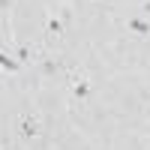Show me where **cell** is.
<instances>
[{
	"label": "cell",
	"mask_w": 150,
	"mask_h": 150,
	"mask_svg": "<svg viewBox=\"0 0 150 150\" xmlns=\"http://www.w3.org/2000/svg\"><path fill=\"white\" fill-rule=\"evenodd\" d=\"M39 132H42V120L36 114H21L18 117V135L21 138L33 141V138H39Z\"/></svg>",
	"instance_id": "1"
},
{
	"label": "cell",
	"mask_w": 150,
	"mask_h": 150,
	"mask_svg": "<svg viewBox=\"0 0 150 150\" xmlns=\"http://www.w3.org/2000/svg\"><path fill=\"white\" fill-rule=\"evenodd\" d=\"M69 84H72V96L75 99H90V93H93V87H90V78H87L84 72H72L69 75Z\"/></svg>",
	"instance_id": "2"
},
{
	"label": "cell",
	"mask_w": 150,
	"mask_h": 150,
	"mask_svg": "<svg viewBox=\"0 0 150 150\" xmlns=\"http://www.w3.org/2000/svg\"><path fill=\"white\" fill-rule=\"evenodd\" d=\"M126 30L135 33V36H141V39H147V36H150V18H144V15L126 18Z\"/></svg>",
	"instance_id": "3"
},
{
	"label": "cell",
	"mask_w": 150,
	"mask_h": 150,
	"mask_svg": "<svg viewBox=\"0 0 150 150\" xmlns=\"http://www.w3.org/2000/svg\"><path fill=\"white\" fill-rule=\"evenodd\" d=\"M66 33V15H48L45 21V36L48 39H57V36Z\"/></svg>",
	"instance_id": "4"
},
{
	"label": "cell",
	"mask_w": 150,
	"mask_h": 150,
	"mask_svg": "<svg viewBox=\"0 0 150 150\" xmlns=\"http://www.w3.org/2000/svg\"><path fill=\"white\" fill-rule=\"evenodd\" d=\"M39 72L42 75H60V72H63V60H60V57H42Z\"/></svg>",
	"instance_id": "5"
},
{
	"label": "cell",
	"mask_w": 150,
	"mask_h": 150,
	"mask_svg": "<svg viewBox=\"0 0 150 150\" xmlns=\"http://www.w3.org/2000/svg\"><path fill=\"white\" fill-rule=\"evenodd\" d=\"M0 69L9 72V75H15V72H21V60L12 57V54H6L3 48H0Z\"/></svg>",
	"instance_id": "6"
},
{
	"label": "cell",
	"mask_w": 150,
	"mask_h": 150,
	"mask_svg": "<svg viewBox=\"0 0 150 150\" xmlns=\"http://www.w3.org/2000/svg\"><path fill=\"white\" fill-rule=\"evenodd\" d=\"M30 57H33V48H30V45H24V48H18V60H21V63H27Z\"/></svg>",
	"instance_id": "7"
},
{
	"label": "cell",
	"mask_w": 150,
	"mask_h": 150,
	"mask_svg": "<svg viewBox=\"0 0 150 150\" xmlns=\"http://www.w3.org/2000/svg\"><path fill=\"white\" fill-rule=\"evenodd\" d=\"M141 12H144V18L150 15V0H144V3H141Z\"/></svg>",
	"instance_id": "8"
},
{
	"label": "cell",
	"mask_w": 150,
	"mask_h": 150,
	"mask_svg": "<svg viewBox=\"0 0 150 150\" xmlns=\"http://www.w3.org/2000/svg\"><path fill=\"white\" fill-rule=\"evenodd\" d=\"M0 150H3V147H0Z\"/></svg>",
	"instance_id": "9"
}]
</instances>
